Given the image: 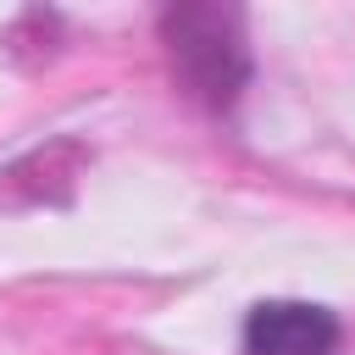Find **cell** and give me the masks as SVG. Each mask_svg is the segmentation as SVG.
Segmentation results:
<instances>
[{
	"label": "cell",
	"instance_id": "cell-1",
	"mask_svg": "<svg viewBox=\"0 0 355 355\" xmlns=\"http://www.w3.org/2000/svg\"><path fill=\"white\" fill-rule=\"evenodd\" d=\"M155 33L166 44V61H172L178 89L200 111L227 116L244 100L250 78H255V55H250V33H244V11L239 6H222V0H178V6H161Z\"/></svg>",
	"mask_w": 355,
	"mask_h": 355
},
{
	"label": "cell",
	"instance_id": "cell-2",
	"mask_svg": "<svg viewBox=\"0 0 355 355\" xmlns=\"http://www.w3.org/2000/svg\"><path fill=\"white\" fill-rule=\"evenodd\" d=\"M244 355H338L344 322L316 300H255L239 327Z\"/></svg>",
	"mask_w": 355,
	"mask_h": 355
}]
</instances>
